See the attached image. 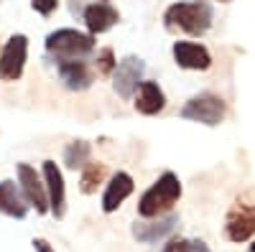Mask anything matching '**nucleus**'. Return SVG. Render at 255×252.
Masks as SVG:
<instances>
[{
  "label": "nucleus",
  "mask_w": 255,
  "mask_h": 252,
  "mask_svg": "<svg viewBox=\"0 0 255 252\" xmlns=\"http://www.w3.org/2000/svg\"><path fill=\"white\" fill-rule=\"evenodd\" d=\"M56 67H59V77H61L67 89L84 92V89L92 87V72H90L84 59H79V61H56Z\"/></svg>",
  "instance_id": "13"
},
{
  "label": "nucleus",
  "mask_w": 255,
  "mask_h": 252,
  "mask_svg": "<svg viewBox=\"0 0 255 252\" xmlns=\"http://www.w3.org/2000/svg\"><path fill=\"white\" fill-rule=\"evenodd\" d=\"M181 199V181L176 173L166 171L158 176V181L148 188L138 201V214L143 219H156L163 217L174 209V204Z\"/></svg>",
  "instance_id": "2"
},
{
  "label": "nucleus",
  "mask_w": 255,
  "mask_h": 252,
  "mask_svg": "<svg viewBox=\"0 0 255 252\" xmlns=\"http://www.w3.org/2000/svg\"><path fill=\"white\" fill-rule=\"evenodd\" d=\"M133 188H135L133 176L125 173V171H118V173L110 178L108 188H105V194H102V212H105V214L118 212L120 204L133 194Z\"/></svg>",
  "instance_id": "11"
},
{
  "label": "nucleus",
  "mask_w": 255,
  "mask_h": 252,
  "mask_svg": "<svg viewBox=\"0 0 255 252\" xmlns=\"http://www.w3.org/2000/svg\"><path fill=\"white\" fill-rule=\"evenodd\" d=\"M0 214L13 219H23L28 214V201L15 181H0Z\"/></svg>",
  "instance_id": "15"
},
{
  "label": "nucleus",
  "mask_w": 255,
  "mask_h": 252,
  "mask_svg": "<svg viewBox=\"0 0 255 252\" xmlns=\"http://www.w3.org/2000/svg\"><path fill=\"white\" fill-rule=\"evenodd\" d=\"M220 3H230V0H220Z\"/></svg>",
  "instance_id": "27"
},
{
  "label": "nucleus",
  "mask_w": 255,
  "mask_h": 252,
  "mask_svg": "<svg viewBox=\"0 0 255 252\" xmlns=\"http://www.w3.org/2000/svg\"><path fill=\"white\" fill-rule=\"evenodd\" d=\"M105 176H108V166L105 163H87L82 168V178H79V191L82 194H95L100 183L105 181Z\"/></svg>",
  "instance_id": "18"
},
{
  "label": "nucleus",
  "mask_w": 255,
  "mask_h": 252,
  "mask_svg": "<svg viewBox=\"0 0 255 252\" xmlns=\"http://www.w3.org/2000/svg\"><path fill=\"white\" fill-rule=\"evenodd\" d=\"M143 74H145L143 59H138V56H125L120 64L115 67V72H113V87H115V92H118L123 99H130V97L135 94V89L140 87Z\"/></svg>",
  "instance_id": "7"
},
{
  "label": "nucleus",
  "mask_w": 255,
  "mask_h": 252,
  "mask_svg": "<svg viewBox=\"0 0 255 252\" xmlns=\"http://www.w3.org/2000/svg\"><path fill=\"white\" fill-rule=\"evenodd\" d=\"M28 59V38L23 33H13L5 46L0 49V79L15 82L23 77V67Z\"/></svg>",
  "instance_id": "5"
},
{
  "label": "nucleus",
  "mask_w": 255,
  "mask_h": 252,
  "mask_svg": "<svg viewBox=\"0 0 255 252\" xmlns=\"http://www.w3.org/2000/svg\"><path fill=\"white\" fill-rule=\"evenodd\" d=\"M248 252H255V242H253V245H250V250H248Z\"/></svg>",
  "instance_id": "25"
},
{
  "label": "nucleus",
  "mask_w": 255,
  "mask_h": 252,
  "mask_svg": "<svg viewBox=\"0 0 255 252\" xmlns=\"http://www.w3.org/2000/svg\"><path fill=\"white\" fill-rule=\"evenodd\" d=\"M115 67H118L115 51H113L110 46L100 49V51H97V59H95V69H97V74H100V77H113Z\"/></svg>",
  "instance_id": "19"
},
{
  "label": "nucleus",
  "mask_w": 255,
  "mask_h": 252,
  "mask_svg": "<svg viewBox=\"0 0 255 252\" xmlns=\"http://www.w3.org/2000/svg\"><path fill=\"white\" fill-rule=\"evenodd\" d=\"M82 20H84V26H87V31L92 36H97V33H108L120 20V13L110 3H92V5H87V10H84Z\"/></svg>",
  "instance_id": "14"
},
{
  "label": "nucleus",
  "mask_w": 255,
  "mask_h": 252,
  "mask_svg": "<svg viewBox=\"0 0 255 252\" xmlns=\"http://www.w3.org/2000/svg\"><path fill=\"white\" fill-rule=\"evenodd\" d=\"M174 61L181 69L189 72H207L212 67V56L207 51V46L202 44H191V41H176L174 44Z\"/></svg>",
  "instance_id": "10"
},
{
  "label": "nucleus",
  "mask_w": 255,
  "mask_h": 252,
  "mask_svg": "<svg viewBox=\"0 0 255 252\" xmlns=\"http://www.w3.org/2000/svg\"><path fill=\"white\" fill-rule=\"evenodd\" d=\"M44 183L49 194V212L61 219L67 214V188H64V176L61 168L54 161H44Z\"/></svg>",
  "instance_id": "9"
},
{
  "label": "nucleus",
  "mask_w": 255,
  "mask_h": 252,
  "mask_svg": "<svg viewBox=\"0 0 255 252\" xmlns=\"http://www.w3.org/2000/svg\"><path fill=\"white\" fill-rule=\"evenodd\" d=\"M179 224V217L176 214H168V217H156L151 222H135L133 224V237L143 245H151V242H158L163 237H168L174 232V227Z\"/></svg>",
  "instance_id": "12"
},
{
  "label": "nucleus",
  "mask_w": 255,
  "mask_h": 252,
  "mask_svg": "<svg viewBox=\"0 0 255 252\" xmlns=\"http://www.w3.org/2000/svg\"><path fill=\"white\" fill-rule=\"evenodd\" d=\"M225 235L230 242H248L255 235V204H235L227 212Z\"/></svg>",
  "instance_id": "8"
},
{
  "label": "nucleus",
  "mask_w": 255,
  "mask_h": 252,
  "mask_svg": "<svg viewBox=\"0 0 255 252\" xmlns=\"http://www.w3.org/2000/svg\"><path fill=\"white\" fill-rule=\"evenodd\" d=\"M227 115V104L220 94H212V92H202L197 97H191L184 107H181V117L184 120H191V122H202V125H209L215 128L220 125Z\"/></svg>",
  "instance_id": "4"
},
{
  "label": "nucleus",
  "mask_w": 255,
  "mask_h": 252,
  "mask_svg": "<svg viewBox=\"0 0 255 252\" xmlns=\"http://www.w3.org/2000/svg\"><path fill=\"white\" fill-rule=\"evenodd\" d=\"M33 250H36V252H56L46 240H41V237H38V240H33Z\"/></svg>",
  "instance_id": "24"
},
{
  "label": "nucleus",
  "mask_w": 255,
  "mask_h": 252,
  "mask_svg": "<svg viewBox=\"0 0 255 252\" xmlns=\"http://www.w3.org/2000/svg\"><path fill=\"white\" fill-rule=\"evenodd\" d=\"M166 28L168 31H184L186 36H204L212 28L215 20V10L207 0H181V3L168 5L163 13Z\"/></svg>",
  "instance_id": "1"
},
{
  "label": "nucleus",
  "mask_w": 255,
  "mask_h": 252,
  "mask_svg": "<svg viewBox=\"0 0 255 252\" xmlns=\"http://www.w3.org/2000/svg\"><path fill=\"white\" fill-rule=\"evenodd\" d=\"M133 107L140 112V115H158L163 107H166V94L163 89L158 87L156 82H140V87L135 89L133 94Z\"/></svg>",
  "instance_id": "16"
},
{
  "label": "nucleus",
  "mask_w": 255,
  "mask_h": 252,
  "mask_svg": "<svg viewBox=\"0 0 255 252\" xmlns=\"http://www.w3.org/2000/svg\"><path fill=\"white\" fill-rule=\"evenodd\" d=\"M92 161V145L87 140H72L67 148H64V166L69 171H77V168H84Z\"/></svg>",
  "instance_id": "17"
},
{
  "label": "nucleus",
  "mask_w": 255,
  "mask_h": 252,
  "mask_svg": "<svg viewBox=\"0 0 255 252\" xmlns=\"http://www.w3.org/2000/svg\"><path fill=\"white\" fill-rule=\"evenodd\" d=\"M97 3H108V0H97Z\"/></svg>",
  "instance_id": "26"
},
{
  "label": "nucleus",
  "mask_w": 255,
  "mask_h": 252,
  "mask_svg": "<svg viewBox=\"0 0 255 252\" xmlns=\"http://www.w3.org/2000/svg\"><path fill=\"white\" fill-rule=\"evenodd\" d=\"M163 252H186V240L184 237L168 240V245H163Z\"/></svg>",
  "instance_id": "21"
},
{
  "label": "nucleus",
  "mask_w": 255,
  "mask_h": 252,
  "mask_svg": "<svg viewBox=\"0 0 255 252\" xmlns=\"http://www.w3.org/2000/svg\"><path fill=\"white\" fill-rule=\"evenodd\" d=\"M84 10H87V0H69V13L72 15H84Z\"/></svg>",
  "instance_id": "22"
},
{
  "label": "nucleus",
  "mask_w": 255,
  "mask_h": 252,
  "mask_svg": "<svg viewBox=\"0 0 255 252\" xmlns=\"http://www.w3.org/2000/svg\"><path fill=\"white\" fill-rule=\"evenodd\" d=\"M18 186L23 191L28 206H33L38 214H46L49 212V194H46V183L44 176L36 173V168L28 163H18Z\"/></svg>",
  "instance_id": "6"
},
{
  "label": "nucleus",
  "mask_w": 255,
  "mask_h": 252,
  "mask_svg": "<svg viewBox=\"0 0 255 252\" xmlns=\"http://www.w3.org/2000/svg\"><path fill=\"white\" fill-rule=\"evenodd\" d=\"M56 5H59V0H31V8L44 18H49L56 10Z\"/></svg>",
  "instance_id": "20"
},
{
  "label": "nucleus",
  "mask_w": 255,
  "mask_h": 252,
  "mask_svg": "<svg viewBox=\"0 0 255 252\" xmlns=\"http://www.w3.org/2000/svg\"><path fill=\"white\" fill-rule=\"evenodd\" d=\"M186 252H212L202 240H186Z\"/></svg>",
  "instance_id": "23"
},
{
  "label": "nucleus",
  "mask_w": 255,
  "mask_h": 252,
  "mask_svg": "<svg viewBox=\"0 0 255 252\" xmlns=\"http://www.w3.org/2000/svg\"><path fill=\"white\" fill-rule=\"evenodd\" d=\"M46 51L56 61H79L95 51V36L77 28H59L46 36Z\"/></svg>",
  "instance_id": "3"
}]
</instances>
